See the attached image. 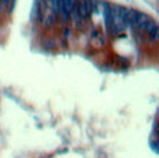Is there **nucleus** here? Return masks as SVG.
Returning <instances> with one entry per match:
<instances>
[{
  "label": "nucleus",
  "mask_w": 159,
  "mask_h": 158,
  "mask_svg": "<svg viewBox=\"0 0 159 158\" xmlns=\"http://www.w3.org/2000/svg\"><path fill=\"white\" fill-rule=\"evenodd\" d=\"M75 3H77V0H61L60 2L57 13L61 14L63 20H67L73 14V11H74V8H75Z\"/></svg>",
  "instance_id": "obj_3"
},
{
  "label": "nucleus",
  "mask_w": 159,
  "mask_h": 158,
  "mask_svg": "<svg viewBox=\"0 0 159 158\" xmlns=\"http://www.w3.org/2000/svg\"><path fill=\"white\" fill-rule=\"evenodd\" d=\"M145 34H147V36H148V38L151 39L152 42H155V41L158 39V35H159V32H158V27H157V25H154V27H152L151 30L147 31Z\"/></svg>",
  "instance_id": "obj_4"
},
{
  "label": "nucleus",
  "mask_w": 159,
  "mask_h": 158,
  "mask_svg": "<svg viewBox=\"0 0 159 158\" xmlns=\"http://www.w3.org/2000/svg\"><path fill=\"white\" fill-rule=\"evenodd\" d=\"M41 20L45 27H50L57 18V7L53 0H41Z\"/></svg>",
  "instance_id": "obj_1"
},
{
  "label": "nucleus",
  "mask_w": 159,
  "mask_h": 158,
  "mask_svg": "<svg viewBox=\"0 0 159 158\" xmlns=\"http://www.w3.org/2000/svg\"><path fill=\"white\" fill-rule=\"evenodd\" d=\"M8 3H10V0H0V7L6 8L8 6Z\"/></svg>",
  "instance_id": "obj_5"
},
{
  "label": "nucleus",
  "mask_w": 159,
  "mask_h": 158,
  "mask_svg": "<svg viewBox=\"0 0 159 158\" xmlns=\"http://www.w3.org/2000/svg\"><path fill=\"white\" fill-rule=\"evenodd\" d=\"M89 41L95 49H102L106 45V35L99 30H92L89 34Z\"/></svg>",
  "instance_id": "obj_2"
}]
</instances>
